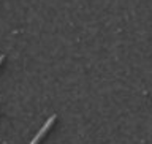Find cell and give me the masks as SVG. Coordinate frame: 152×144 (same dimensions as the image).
I'll return each mask as SVG.
<instances>
[{"instance_id":"1","label":"cell","mask_w":152,"mask_h":144,"mask_svg":"<svg viewBox=\"0 0 152 144\" xmlns=\"http://www.w3.org/2000/svg\"><path fill=\"white\" fill-rule=\"evenodd\" d=\"M54 121H56V114H52V116H51V117L46 121V124H45V125L41 127V130L37 133V136L33 138V141H32L30 144H38V143H40V141H41V138L45 136L48 132H49V128L52 127V124H54Z\"/></svg>"},{"instance_id":"2","label":"cell","mask_w":152,"mask_h":144,"mask_svg":"<svg viewBox=\"0 0 152 144\" xmlns=\"http://www.w3.org/2000/svg\"><path fill=\"white\" fill-rule=\"evenodd\" d=\"M2 60H3V56H2V57H0V64H2Z\"/></svg>"}]
</instances>
